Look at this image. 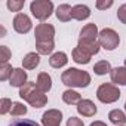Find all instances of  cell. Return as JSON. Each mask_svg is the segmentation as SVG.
Masks as SVG:
<instances>
[{"label":"cell","instance_id":"8992f818","mask_svg":"<svg viewBox=\"0 0 126 126\" xmlns=\"http://www.w3.org/2000/svg\"><path fill=\"white\" fill-rule=\"evenodd\" d=\"M36 42H53L55 28L50 24H39L34 31Z\"/></svg>","mask_w":126,"mask_h":126},{"label":"cell","instance_id":"3957f363","mask_svg":"<svg viewBox=\"0 0 126 126\" xmlns=\"http://www.w3.org/2000/svg\"><path fill=\"white\" fill-rule=\"evenodd\" d=\"M30 11H31L34 18H37L40 21H45L52 15L53 3L49 2V0H34L30 5Z\"/></svg>","mask_w":126,"mask_h":126},{"label":"cell","instance_id":"9c48e42d","mask_svg":"<svg viewBox=\"0 0 126 126\" xmlns=\"http://www.w3.org/2000/svg\"><path fill=\"white\" fill-rule=\"evenodd\" d=\"M77 111H79V114H82L85 117H92L96 114V105L91 99H82L77 104Z\"/></svg>","mask_w":126,"mask_h":126},{"label":"cell","instance_id":"7402d4cb","mask_svg":"<svg viewBox=\"0 0 126 126\" xmlns=\"http://www.w3.org/2000/svg\"><path fill=\"white\" fill-rule=\"evenodd\" d=\"M94 71L98 76H104L107 73H111V65H110L108 61H99L94 65Z\"/></svg>","mask_w":126,"mask_h":126},{"label":"cell","instance_id":"7a4b0ae2","mask_svg":"<svg viewBox=\"0 0 126 126\" xmlns=\"http://www.w3.org/2000/svg\"><path fill=\"white\" fill-rule=\"evenodd\" d=\"M61 80L70 88H86L91 83V76L88 71H82L79 68H68L62 73Z\"/></svg>","mask_w":126,"mask_h":126},{"label":"cell","instance_id":"f546056e","mask_svg":"<svg viewBox=\"0 0 126 126\" xmlns=\"http://www.w3.org/2000/svg\"><path fill=\"white\" fill-rule=\"evenodd\" d=\"M117 18H119V21H122L123 24H126V3L119 8V11H117Z\"/></svg>","mask_w":126,"mask_h":126},{"label":"cell","instance_id":"484cf974","mask_svg":"<svg viewBox=\"0 0 126 126\" xmlns=\"http://www.w3.org/2000/svg\"><path fill=\"white\" fill-rule=\"evenodd\" d=\"M12 101L9 98H2L0 101V114H6V113H11V108H12Z\"/></svg>","mask_w":126,"mask_h":126},{"label":"cell","instance_id":"4fadbf2b","mask_svg":"<svg viewBox=\"0 0 126 126\" xmlns=\"http://www.w3.org/2000/svg\"><path fill=\"white\" fill-rule=\"evenodd\" d=\"M89 15H91V11H89V8L85 6V5H76V6H73V9H71V18H74V19H77V21L88 19Z\"/></svg>","mask_w":126,"mask_h":126},{"label":"cell","instance_id":"6da1fadb","mask_svg":"<svg viewBox=\"0 0 126 126\" xmlns=\"http://www.w3.org/2000/svg\"><path fill=\"white\" fill-rule=\"evenodd\" d=\"M19 96L22 99H25L31 107L34 108H40L45 107L47 104V96L37 88L36 83L33 82H27L21 89H19Z\"/></svg>","mask_w":126,"mask_h":126},{"label":"cell","instance_id":"5bb4252c","mask_svg":"<svg viewBox=\"0 0 126 126\" xmlns=\"http://www.w3.org/2000/svg\"><path fill=\"white\" fill-rule=\"evenodd\" d=\"M111 82L116 85H125L126 86V67H117L113 68L110 73Z\"/></svg>","mask_w":126,"mask_h":126},{"label":"cell","instance_id":"7c38bea8","mask_svg":"<svg viewBox=\"0 0 126 126\" xmlns=\"http://www.w3.org/2000/svg\"><path fill=\"white\" fill-rule=\"evenodd\" d=\"M39 64H40V56H39V53H36V52L27 53V55L24 56V59H22V65H24L25 70H34Z\"/></svg>","mask_w":126,"mask_h":126},{"label":"cell","instance_id":"ffe728a7","mask_svg":"<svg viewBox=\"0 0 126 126\" xmlns=\"http://www.w3.org/2000/svg\"><path fill=\"white\" fill-rule=\"evenodd\" d=\"M73 59L77 62V64H88L91 61V55L88 52H85L82 47H74L73 49Z\"/></svg>","mask_w":126,"mask_h":126},{"label":"cell","instance_id":"83f0119b","mask_svg":"<svg viewBox=\"0 0 126 126\" xmlns=\"http://www.w3.org/2000/svg\"><path fill=\"white\" fill-rule=\"evenodd\" d=\"M9 126H40V125L33 122V120H28V119H16Z\"/></svg>","mask_w":126,"mask_h":126},{"label":"cell","instance_id":"ba28073f","mask_svg":"<svg viewBox=\"0 0 126 126\" xmlns=\"http://www.w3.org/2000/svg\"><path fill=\"white\" fill-rule=\"evenodd\" d=\"M61 122H62V113L59 110H47L42 116L43 126H61Z\"/></svg>","mask_w":126,"mask_h":126},{"label":"cell","instance_id":"4316f807","mask_svg":"<svg viewBox=\"0 0 126 126\" xmlns=\"http://www.w3.org/2000/svg\"><path fill=\"white\" fill-rule=\"evenodd\" d=\"M6 5H8V8L12 12H19L24 8V2H22V0H8Z\"/></svg>","mask_w":126,"mask_h":126},{"label":"cell","instance_id":"e0dca14e","mask_svg":"<svg viewBox=\"0 0 126 126\" xmlns=\"http://www.w3.org/2000/svg\"><path fill=\"white\" fill-rule=\"evenodd\" d=\"M79 47H82L85 52H88L91 56L92 55H96L98 52H99V42L96 40V42H89V40H79V45H77Z\"/></svg>","mask_w":126,"mask_h":126},{"label":"cell","instance_id":"2e32d148","mask_svg":"<svg viewBox=\"0 0 126 126\" xmlns=\"http://www.w3.org/2000/svg\"><path fill=\"white\" fill-rule=\"evenodd\" d=\"M67 62H68V58L64 52H55L49 59V64L53 68H61V67H64Z\"/></svg>","mask_w":126,"mask_h":126},{"label":"cell","instance_id":"30bf717a","mask_svg":"<svg viewBox=\"0 0 126 126\" xmlns=\"http://www.w3.org/2000/svg\"><path fill=\"white\" fill-rule=\"evenodd\" d=\"M99 36L98 27L95 24H86L82 31H80V40H89V42H96V37Z\"/></svg>","mask_w":126,"mask_h":126},{"label":"cell","instance_id":"d6a6232c","mask_svg":"<svg viewBox=\"0 0 126 126\" xmlns=\"http://www.w3.org/2000/svg\"><path fill=\"white\" fill-rule=\"evenodd\" d=\"M91 126H107L104 122H99V120H96V122H92L91 123Z\"/></svg>","mask_w":126,"mask_h":126},{"label":"cell","instance_id":"5b68a950","mask_svg":"<svg viewBox=\"0 0 126 126\" xmlns=\"http://www.w3.org/2000/svg\"><path fill=\"white\" fill-rule=\"evenodd\" d=\"M98 42L99 45L107 49V50H114L119 43H120V37L119 34L113 30V28H104L99 31V36H98Z\"/></svg>","mask_w":126,"mask_h":126},{"label":"cell","instance_id":"9a60e30c","mask_svg":"<svg viewBox=\"0 0 126 126\" xmlns=\"http://www.w3.org/2000/svg\"><path fill=\"white\" fill-rule=\"evenodd\" d=\"M36 85H37V88H39L43 94H46V92H49L50 88H52V79H50V76H49L47 73H40V74L37 76Z\"/></svg>","mask_w":126,"mask_h":126},{"label":"cell","instance_id":"836d02e7","mask_svg":"<svg viewBox=\"0 0 126 126\" xmlns=\"http://www.w3.org/2000/svg\"><path fill=\"white\" fill-rule=\"evenodd\" d=\"M125 110H126V102H125Z\"/></svg>","mask_w":126,"mask_h":126},{"label":"cell","instance_id":"4dcf8cb0","mask_svg":"<svg viewBox=\"0 0 126 126\" xmlns=\"http://www.w3.org/2000/svg\"><path fill=\"white\" fill-rule=\"evenodd\" d=\"M113 6V0H108V2H96V8L99 9V11H104V9H108V8H111Z\"/></svg>","mask_w":126,"mask_h":126},{"label":"cell","instance_id":"f1b7e54d","mask_svg":"<svg viewBox=\"0 0 126 126\" xmlns=\"http://www.w3.org/2000/svg\"><path fill=\"white\" fill-rule=\"evenodd\" d=\"M11 58V50L8 46H0V61L2 64H6V61Z\"/></svg>","mask_w":126,"mask_h":126},{"label":"cell","instance_id":"cb8c5ba5","mask_svg":"<svg viewBox=\"0 0 126 126\" xmlns=\"http://www.w3.org/2000/svg\"><path fill=\"white\" fill-rule=\"evenodd\" d=\"M11 114L18 117V116H25L27 114V107L21 102H14L12 104V108H11Z\"/></svg>","mask_w":126,"mask_h":126},{"label":"cell","instance_id":"d4e9b609","mask_svg":"<svg viewBox=\"0 0 126 126\" xmlns=\"http://www.w3.org/2000/svg\"><path fill=\"white\" fill-rule=\"evenodd\" d=\"M12 73H14V68L8 64V62H6V64H2V67H0V80L5 82V80L11 79Z\"/></svg>","mask_w":126,"mask_h":126},{"label":"cell","instance_id":"52a82bcc","mask_svg":"<svg viewBox=\"0 0 126 126\" xmlns=\"http://www.w3.org/2000/svg\"><path fill=\"white\" fill-rule=\"evenodd\" d=\"M33 24H31V19L25 15V14H16L15 18H14V28L16 33L19 34H25L31 30Z\"/></svg>","mask_w":126,"mask_h":126},{"label":"cell","instance_id":"ac0fdd59","mask_svg":"<svg viewBox=\"0 0 126 126\" xmlns=\"http://www.w3.org/2000/svg\"><path fill=\"white\" fill-rule=\"evenodd\" d=\"M108 119L113 125L116 126H123L126 123V114L122 110H111L108 113Z\"/></svg>","mask_w":126,"mask_h":126},{"label":"cell","instance_id":"603a6c76","mask_svg":"<svg viewBox=\"0 0 126 126\" xmlns=\"http://www.w3.org/2000/svg\"><path fill=\"white\" fill-rule=\"evenodd\" d=\"M53 42H36V49L39 55H47L53 50Z\"/></svg>","mask_w":126,"mask_h":126},{"label":"cell","instance_id":"e575fe53","mask_svg":"<svg viewBox=\"0 0 126 126\" xmlns=\"http://www.w3.org/2000/svg\"><path fill=\"white\" fill-rule=\"evenodd\" d=\"M123 126H125V125H123Z\"/></svg>","mask_w":126,"mask_h":126},{"label":"cell","instance_id":"d6986e66","mask_svg":"<svg viewBox=\"0 0 126 126\" xmlns=\"http://www.w3.org/2000/svg\"><path fill=\"white\" fill-rule=\"evenodd\" d=\"M71 6L70 5H59L56 9V18L62 22H67L71 19Z\"/></svg>","mask_w":126,"mask_h":126},{"label":"cell","instance_id":"1f68e13d","mask_svg":"<svg viewBox=\"0 0 126 126\" xmlns=\"http://www.w3.org/2000/svg\"><path fill=\"white\" fill-rule=\"evenodd\" d=\"M67 126H85V125H83V122H82L80 119H77V117H70V119L67 120Z\"/></svg>","mask_w":126,"mask_h":126},{"label":"cell","instance_id":"44dd1931","mask_svg":"<svg viewBox=\"0 0 126 126\" xmlns=\"http://www.w3.org/2000/svg\"><path fill=\"white\" fill-rule=\"evenodd\" d=\"M62 101H64L65 104H68V105H74V104H79L82 101V96H80V94L68 89V91H65L64 94H62Z\"/></svg>","mask_w":126,"mask_h":126},{"label":"cell","instance_id":"8fae6325","mask_svg":"<svg viewBox=\"0 0 126 126\" xmlns=\"http://www.w3.org/2000/svg\"><path fill=\"white\" fill-rule=\"evenodd\" d=\"M9 82H11V86H15V88L21 89L27 83V73L22 68H14V73H12Z\"/></svg>","mask_w":126,"mask_h":126},{"label":"cell","instance_id":"277c9868","mask_svg":"<svg viewBox=\"0 0 126 126\" xmlns=\"http://www.w3.org/2000/svg\"><path fill=\"white\" fill-rule=\"evenodd\" d=\"M96 98L104 104H111V102H116L120 98V91L116 85L102 83L96 91Z\"/></svg>","mask_w":126,"mask_h":126}]
</instances>
